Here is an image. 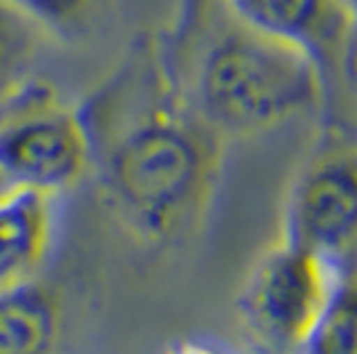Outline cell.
I'll return each instance as SVG.
<instances>
[{
	"label": "cell",
	"instance_id": "5b68a950",
	"mask_svg": "<svg viewBox=\"0 0 357 354\" xmlns=\"http://www.w3.org/2000/svg\"><path fill=\"white\" fill-rule=\"evenodd\" d=\"M283 240L339 272L357 264V144H326L301 165L285 206Z\"/></svg>",
	"mask_w": 357,
	"mask_h": 354
},
{
	"label": "cell",
	"instance_id": "7c38bea8",
	"mask_svg": "<svg viewBox=\"0 0 357 354\" xmlns=\"http://www.w3.org/2000/svg\"><path fill=\"white\" fill-rule=\"evenodd\" d=\"M328 75H336L344 83V91L357 102V16H352V24L344 35L342 48Z\"/></svg>",
	"mask_w": 357,
	"mask_h": 354
},
{
	"label": "cell",
	"instance_id": "4fadbf2b",
	"mask_svg": "<svg viewBox=\"0 0 357 354\" xmlns=\"http://www.w3.org/2000/svg\"><path fill=\"white\" fill-rule=\"evenodd\" d=\"M165 354H222V352H216L213 346H206V344H192V341H184V344L171 346Z\"/></svg>",
	"mask_w": 357,
	"mask_h": 354
},
{
	"label": "cell",
	"instance_id": "3957f363",
	"mask_svg": "<svg viewBox=\"0 0 357 354\" xmlns=\"http://www.w3.org/2000/svg\"><path fill=\"white\" fill-rule=\"evenodd\" d=\"M0 168L22 190L56 194L77 187L93 168L83 112L35 77L0 112Z\"/></svg>",
	"mask_w": 357,
	"mask_h": 354
},
{
	"label": "cell",
	"instance_id": "7a4b0ae2",
	"mask_svg": "<svg viewBox=\"0 0 357 354\" xmlns=\"http://www.w3.org/2000/svg\"><path fill=\"white\" fill-rule=\"evenodd\" d=\"M155 48L176 96L222 139L280 128L326 96L307 51L251 27L227 0H178Z\"/></svg>",
	"mask_w": 357,
	"mask_h": 354
},
{
	"label": "cell",
	"instance_id": "52a82bcc",
	"mask_svg": "<svg viewBox=\"0 0 357 354\" xmlns=\"http://www.w3.org/2000/svg\"><path fill=\"white\" fill-rule=\"evenodd\" d=\"M54 237L51 194L14 187L0 197V293L38 280Z\"/></svg>",
	"mask_w": 357,
	"mask_h": 354
},
{
	"label": "cell",
	"instance_id": "9a60e30c",
	"mask_svg": "<svg viewBox=\"0 0 357 354\" xmlns=\"http://www.w3.org/2000/svg\"><path fill=\"white\" fill-rule=\"evenodd\" d=\"M342 3L347 6V8H349V14L357 16V0H342Z\"/></svg>",
	"mask_w": 357,
	"mask_h": 354
},
{
	"label": "cell",
	"instance_id": "6da1fadb",
	"mask_svg": "<svg viewBox=\"0 0 357 354\" xmlns=\"http://www.w3.org/2000/svg\"><path fill=\"white\" fill-rule=\"evenodd\" d=\"M83 120L120 222L147 243L190 235L216 192L224 139L171 88L155 38L134 43Z\"/></svg>",
	"mask_w": 357,
	"mask_h": 354
},
{
	"label": "cell",
	"instance_id": "ba28073f",
	"mask_svg": "<svg viewBox=\"0 0 357 354\" xmlns=\"http://www.w3.org/2000/svg\"><path fill=\"white\" fill-rule=\"evenodd\" d=\"M64 304L54 285L30 280L0 293V354H56Z\"/></svg>",
	"mask_w": 357,
	"mask_h": 354
},
{
	"label": "cell",
	"instance_id": "9c48e42d",
	"mask_svg": "<svg viewBox=\"0 0 357 354\" xmlns=\"http://www.w3.org/2000/svg\"><path fill=\"white\" fill-rule=\"evenodd\" d=\"M45 38L14 0H0V112L35 80Z\"/></svg>",
	"mask_w": 357,
	"mask_h": 354
},
{
	"label": "cell",
	"instance_id": "5bb4252c",
	"mask_svg": "<svg viewBox=\"0 0 357 354\" xmlns=\"http://www.w3.org/2000/svg\"><path fill=\"white\" fill-rule=\"evenodd\" d=\"M11 190H14V184L8 181V176H6V174H3V168H0V197H3L6 192H11Z\"/></svg>",
	"mask_w": 357,
	"mask_h": 354
},
{
	"label": "cell",
	"instance_id": "8fae6325",
	"mask_svg": "<svg viewBox=\"0 0 357 354\" xmlns=\"http://www.w3.org/2000/svg\"><path fill=\"white\" fill-rule=\"evenodd\" d=\"M45 35L80 38L99 22L112 0H14Z\"/></svg>",
	"mask_w": 357,
	"mask_h": 354
},
{
	"label": "cell",
	"instance_id": "8992f818",
	"mask_svg": "<svg viewBox=\"0 0 357 354\" xmlns=\"http://www.w3.org/2000/svg\"><path fill=\"white\" fill-rule=\"evenodd\" d=\"M251 27L307 51L328 77L352 14L342 0H227Z\"/></svg>",
	"mask_w": 357,
	"mask_h": 354
},
{
	"label": "cell",
	"instance_id": "277c9868",
	"mask_svg": "<svg viewBox=\"0 0 357 354\" xmlns=\"http://www.w3.org/2000/svg\"><path fill=\"white\" fill-rule=\"evenodd\" d=\"M339 277L336 266L283 240L251 269L238 301L240 320L264 354H298Z\"/></svg>",
	"mask_w": 357,
	"mask_h": 354
},
{
	"label": "cell",
	"instance_id": "30bf717a",
	"mask_svg": "<svg viewBox=\"0 0 357 354\" xmlns=\"http://www.w3.org/2000/svg\"><path fill=\"white\" fill-rule=\"evenodd\" d=\"M298 354H357V269L342 272Z\"/></svg>",
	"mask_w": 357,
	"mask_h": 354
}]
</instances>
